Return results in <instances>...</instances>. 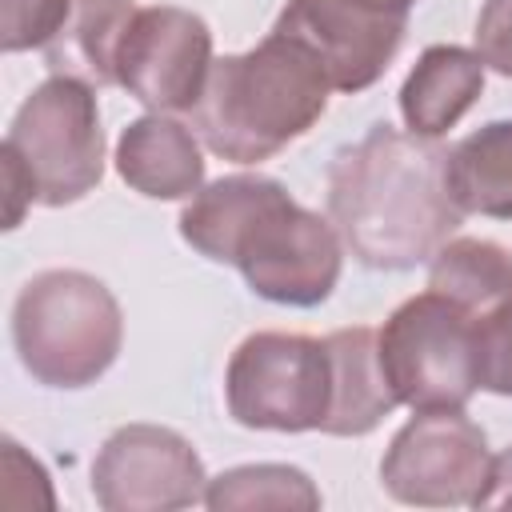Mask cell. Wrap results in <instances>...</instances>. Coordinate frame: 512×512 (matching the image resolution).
Returning <instances> with one entry per match:
<instances>
[{
    "label": "cell",
    "instance_id": "obj_7",
    "mask_svg": "<svg viewBox=\"0 0 512 512\" xmlns=\"http://www.w3.org/2000/svg\"><path fill=\"white\" fill-rule=\"evenodd\" d=\"M228 412L260 432H312L332 404V360L324 340L300 332H252L228 360Z\"/></svg>",
    "mask_w": 512,
    "mask_h": 512
},
{
    "label": "cell",
    "instance_id": "obj_9",
    "mask_svg": "<svg viewBox=\"0 0 512 512\" xmlns=\"http://www.w3.org/2000/svg\"><path fill=\"white\" fill-rule=\"evenodd\" d=\"M336 92H364L384 76L408 32V4L396 0H288L276 16Z\"/></svg>",
    "mask_w": 512,
    "mask_h": 512
},
{
    "label": "cell",
    "instance_id": "obj_8",
    "mask_svg": "<svg viewBox=\"0 0 512 512\" xmlns=\"http://www.w3.org/2000/svg\"><path fill=\"white\" fill-rule=\"evenodd\" d=\"M488 464V436L464 408H424L392 436L380 460V484L400 504L456 508L476 504Z\"/></svg>",
    "mask_w": 512,
    "mask_h": 512
},
{
    "label": "cell",
    "instance_id": "obj_23",
    "mask_svg": "<svg viewBox=\"0 0 512 512\" xmlns=\"http://www.w3.org/2000/svg\"><path fill=\"white\" fill-rule=\"evenodd\" d=\"M396 4H412V0H396Z\"/></svg>",
    "mask_w": 512,
    "mask_h": 512
},
{
    "label": "cell",
    "instance_id": "obj_22",
    "mask_svg": "<svg viewBox=\"0 0 512 512\" xmlns=\"http://www.w3.org/2000/svg\"><path fill=\"white\" fill-rule=\"evenodd\" d=\"M472 508H512V448L492 456L488 480H484V488H480Z\"/></svg>",
    "mask_w": 512,
    "mask_h": 512
},
{
    "label": "cell",
    "instance_id": "obj_10",
    "mask_svg": "<svg viewBox=\"0 0 512 512\" xmlns=\"http://www.w3.org/2000/svg\"><path fill=\"white\" fill-rule=\"evenodd\" d=\"M204 488L196 448L160 424L116 428L92 464V496L104 512H176L204 500Z\"/></svg>",
    "mask_w": 512,
    "mask_h": 512
},
{
    "label": "cell",
    "instance_id": "obj_5",
    "mask_svg": "<svg viewBox=\"0 0 512 512\" xmlns=\"http://www.w3.org/2000/svg\"><path fill=\"white\" fill-rule=\"evenodd\" d=\"M0 160H12L48 208L88 196L104 176V132L92 88L72 76L44 80L16 108Z\"/></svg>",
    "mask_w": 512,
    "mask_h": 512
},
{
    "label": "cell",
    "instance_id": "obj_3",
    "mask_svg": "<svg viewBox=\"0 0 512 512\" xmlns=\"http://www.w3.org/2000/svg\"><path fill=\"white\" fill-rule=\"evenodd\" d=\"M328 108L320 64L288 36L268 32L256 48L212 60L200 100L188 108L208 152L260 164L304 136Z\"/></svg>",
    "mask_w": 512,
    "mask_h": 512
},
{
    "label": "cell",
    "instance_id": "obj_21",
    "mask_svg": "<svg viewBox=\"0 0 512 512\" xmlns=\"http://www.w3.org/2000/svg\"><path fill=\"white\" fill-rule=\"evenodd\" d=\"M476 56L484 68L512 76V0H484L476 20Z\"/></svg>",
    "mask_w": 512,
    "mask_h": 512
},
{
    "label": "cell",
    "instance_id": "obj_15",
    "mask_svg": "<svg viewBox=\"0 0 512 512\" xmlns=\"http://www.w3.org/2000/svg\"><path fill=\"white\" fill-rule=\"evenodd\" d=\"M136 12V0H72L64 28L44 44L52 76H72L88 88L120 84V48Z\"/></svg>",
    "mask_w": 512,
    "mask_h": 512
},
{
    "label": "cell",
    "instance_id": "obj_16",
    "mask_svg": "<svg viewBox=\"0 0 512 512\" xmlns=\"http://www.w3.org/2000/svg\"><path fill=\"white\" fill-rule=\"evenodd\" d=\"M448 192L464 212L512 220V120H492L448 152Z\"/></svg>",
    "mask_w": 512,
    "mask_h": 512
},
{
    "label": "cell",
    "instance_id": "obj_1",
    "mask_svg": "<svg viewBox=\"0 0 512 512\" xmlns=\"http://www.w3.org/2000/svg\"><path fill=\"white\" fill-rule=\"evenodd\" d=\"M328 220L364 268L404 272L432 260L464 220L448 192V148L372 124L364 140L332 156Z\"/></svg>",
    "mask_w": 512,
    "mask_h": 512
},
{
    "label": "cell",
    "instance_id": "obj_12",
    "mask_svg": "<svg viewBox=\"0 0 512 512\" xmlns=\"http://www.w3.org/2000/svg\"><path fill=\"white\" fill-rule=\"evenodd\" d=\"M116 172L128 188L152 200H184L204 184V156L192 136L172 116H140L116 140Z\"/></svg>",
    "mask_w": 512,
    "mask_h": 512
},
{
    "label": "cell",
    "instance_id": "obj_14",
    "mask_svg": "<svg viewBox=\"0 0 512 512\" xmlns=\"http://www.w3.org/2000/svg\"><path fill=\"white\" fill-rule=\"evenodd\" d=\"M484 92V60L456 44H432L400 88V112L408 132L444 136Z\"/></svg>",
    "mask_w": 512,
    "mask_h": 512
},
{
    "label": "cell",
    "instance_id": "obj_18",
    "mask_svg": "<svg viewBox=\"0 0 512 512\" xmlns=\"http://www.w3.org/2000/svg\"><path fill=\"white\" fill-rule=\"evenodd\" d=\"M204 504L212 512H252V508H288V512H316L320 492L316 484L288 464H244L228 468L204 488Z\"/></svg>",
    "mask_w": 512,
    "mask_h": 512
},
{
    "label": "cell",
    "instance_id": "obj_20",
    "mask_svg": "<svg viewBox=\"0 0 512 512\" xmlns=\"http://www.w3.org/2000/svg\"><path fill=\"white\" fill-rule=\"evenodd\" d=\"M72 12V0H0V48L24 52L48 44Z\"/></svg>",
    "mask_w": 512,
    "mask_h": 512
},
{
    "label": "cell",
    "instance_id": "obj_13",
    "mask_svg": "<svg viewBox=\"0 0 512 512\" xmlns=\"http://www.w3.org/2000/svg\"><path fill=\"white\" fill-rule=\"evenodd\" d=\"M332 360V404L320 424L328 436H364L372 432L400 400L384 376L376 332L372 328H340L324 336Z\"/></svg>",
    "mask_w": 512,
    "mask_h": 512
},
{
    "label": "cell",
    "instance_id": "obj_2",
    "mask_svg": "<svg viewBox=\"0 0 512 512\" xmlns=\"http://www.w3.org/2000/svg\"><path fill=\"white\" fill-rule=\"evenodd\" d=\"M180 236L216 264H236L244 284L288 308L328 300L340 280V232L320 212L300 208L272 176H224L180 212Z\"/></svg>",
    "mask_w": 512,
    "mask_h": 512
},
{
    "label": "cell",
    "instance_id": "obj_4",
    "mask_svg": "<svg viewBox=\"0 0 512 512\" xmlns=\"http://www.w3.org/2000/svg\"><path fill=\"white\" fill-rule=\"evenodd\" d=\"M124 340L116 296L88 272H36L12 304V344L32 380L48 388H84L100 380Z\"/></svg>",
    "mask_w": 512,
    "mask_h": 512
},
{
    "label": "cell",
    "instance_id": "obj_6",
    "mask_svg": "<svg viewBox=\"0 0 512 512\" xmlns=\"http://www.w3.org/2000/svg\"><path fill=\"white\" fill-rule=\"evenodd\" d=\"M472 312L440 292H420L404 300L376 332L384 376L400 404L424 408H464L476 388V332Z\"/></svg>",
    "mask_w": 512,
    "mask_h": 512
},
{
    "label": "cell",
    "instance_id": "obj_19",
    "mask_svg": "<svg viewBox=\"0 0 512 512\" xmlns=\"http://www.w3.org/2000/svg\"><path fill=\"white\" fill-rule=\"evenodd\" d=\"M472 332H476L480 388L496 396H512V300L480 312L472 320Z\"/></svg>",
    "mask_w": 512,
    "mask_h": 512
},
{
    "label": "cell",
    "instance_id": "obj_11",
    "mask_svg": "<svg viewBox=\"0 0 512 512\" xmlns=\"http://www.w3.org/2000/svg\"><path fill=\"white\" fill-rule=\"evenodd\" d=\"M212 68L208 24L172 4L140 8L120 48V88H128L152 112L192 108Z\"/></svg>",
    "mask_w": 512,
    "mask_h": 512
},
{
    "label": "cell",
    "instance_id": "obj_17",
    "mask_svg": "<svg viewBox=\"0 0 512 512\" xmlns=\"http://www.w3.org/2000/svg\"><path fill=\"white\" fill-rule=\"evenodd\" d=\"M428 288L456 300L472 316L512 300V252L496 240H444L428 264Z\"/></svg>",
    "mask_w": 512,
    "mask_h": 512
}]
</instances>
